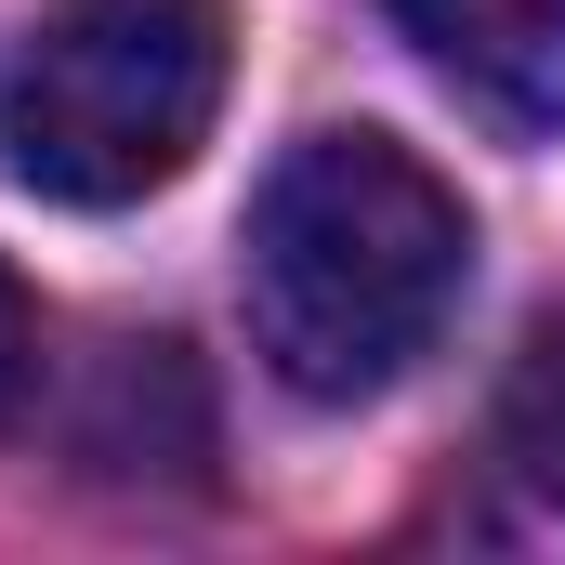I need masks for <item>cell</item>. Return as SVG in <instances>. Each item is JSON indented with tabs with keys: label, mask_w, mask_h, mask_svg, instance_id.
<instances>
[{
	"label": "cell",
	"mask_w": 565,
	"mask_h": 565,
	"mask_svg": "<svg viewBox=\"0 0 565 565\" xmlns=\"http://www.w3.org/2000/svg\"><path fill=\"white\" fill-rule=\"evenodd\" d=\"M473 277V211L395 132H302L250 198V342L289 395H382Z\"/></svg>",
	"instance_id": "obj_1"
},
{
	"label": "cell",
	"mask_w": 565,
	"mask_h": 565,
	"mask_svg": "<svg viewBox=\"0 0 565 565\" xmlns=\"http://www.w3.org/2000/svg\"><path fill=\"white\" fill-rule=\"evenodd\" d=\"M224 66H237L224 0H53L0 106L13 184L53 211L158 198L224 119Z\"/></svg>",
	"instance_id": "obj_2"
},
{
	"label": "cell",
	"mask_w": 565,
	"mask_h": 565,
	"mask_svg": "<svg viewBox=\"0 0 565 565\" xmlns=\"http://www.w3.org/2000/svg\"><path fill=\"white\" fill-rule=\"evenodd\" d=\"M408 40H422V66L460 93V106H487L500 132H565V0H382Z\"/></svg>",
	"instance_id": "obj_3"
},
{
	"label": "cell",
	"mask_w": 565,
	"mask_h": 565,
	"mask_svg": "<svg viewBox=\"0 0 565 565\" xmlns=\"http://www.w3.org/2000/svg\"><path fill=\"white\" fill-rule=\"evenodd\" d=\"M500 460L565 500V316L553 329H526V355H513V382H500Z\"/></svg>",
	"instance_id": "obj_4"
},
{
	"label": "cell",
	"mask_w": 565,
	"mask_h": 565,
	"mask_svg": "<svg viewBox=\"0 0 565 565\" xmlns=\"http://www.w3.org/2000/svg\"><path fill=\"white\" fill-rule=\"evenodd\" d=\"M26 369H40V316H26V289L0 277V422L26 408Z\"/></svg>",
	"instance_id": "obj_5"
}]
</instances>
